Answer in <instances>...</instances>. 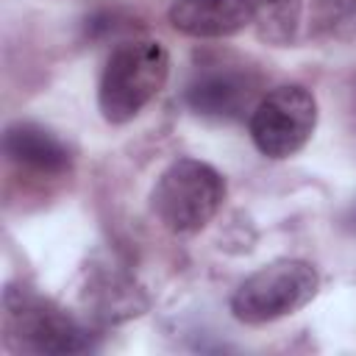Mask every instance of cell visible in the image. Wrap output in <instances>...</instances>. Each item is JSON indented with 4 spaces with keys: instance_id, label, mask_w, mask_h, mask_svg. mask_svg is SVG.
I'll return each mask as SVG.
<instances>
[{
    "instance_id": "6da1fadb",
    "label": "cell",
    "mask_w": 356,
    "mask_h": 356,
    "mask_svg": "<svg viewBox=\"0 0 356 356\" xmlns=\"http://www.w3.org/2000/svg\"><path fill=\"white\" fill-rule=\"evenodd\" d=\"M170 56L156 39H131L111 50L97 83V108L106 122H131L167 83Z\"/></svg>"
},
{
    "instance_id": "7a4b0ae2",
    "label": "cell",
    "mask_w": 356,
    "mask_h": 356,
    "mask_svg": "<svg viewBox=\"0 0 356 356\" xmlns=\"http://www.w3.org/2000/svg\"><path fill=\"white\" fill-rule=\"evenodd\" d=\"M225 200V178L206 161L184 156L164 167L150 189V211L172 234L203 231Z\"/></svg>"
},
{
    "instance_id": "3957f363",
    "label": "cell",
    "mask_w": 356,
    "mask_h": 356,
    "mask_svg": "<svg viewBox=\"0 0 356 356\" xmlns=\"http://www.w3.org/2000/svg\"><path fill=\"white\" fill-rule=\"evenodd\" d=\"M320 289L317 270L303 259H278L248 275L234 298L231 314L245 325H264L303 309Z\"/></svg>"
},
{
    "instance_id": "277c9868",
    "label": "cell",
    "mask_w": 356,
    "mask_h": 356,
    "mask_svg": "<svg viewBox=\"0 0 356 356\" xmlns=\"http://www.w3.org/2000/svg\"><path fill=\"white\" fill-rule=\"evenodd\" d=\"M6 331L19 350L31 353L92 350V334L72 314L28 289L6 292Z\"/></svg>"
},
{
    "instance_id": "5b68a950",
    "label": "cell",
    "mask_w": 356,
    "mask_h": 356,
    "mask_svg": "<svg viewBox=\"0 0 356 356\" xmlns=\"http://www.w3.org/2000/svg\"><path fill=\"white\" fill-rule=\"evenodd\" d=\"M317 128V100L300 83L267 92L250 111L248 131L256 150L267 159H289L306 147Z\"/></svg>"
},
{
    "instance_id": "8992f818",
    "label": "cell",
    "mask_w": 356,
    "mask_h": 356,
    "mask_svg": "<svg viewBox=\"0 0 356 356\" xmlns=\"http://www.w3.org/2000/svg\"><path fill=\"white\" fill-rule=\"evenodd\" d=\"M256 81L236 67H206L200 70L184 92L186 106L209 120H239L245 111H253Z\"/></svg>"
},
{
    "instance_id": "52a82bcc",
    "label": "cell",
    "mask_w": 356,
    "mask_h": 356,
    "mask_svg": "<svg viewBox=\"0 0 356 356\" xmlns=\"http://www.w3.org/2000/svg\"><path fill=\"white\" fill-rule=\"evenodd\" d=\"M256 0H172L170 25L192 39H228L253 25Z\"/></svg>"
},
{
    "instance_id": "ba28073f",
    "label": "cell",
    "mask_w": 356,
    "mask_h": 356,
    "mask_svg": "<svg viewBox=\"0 0 356 356\" xmlns=\"http://www.w3.org/2000/svg\"><path fill=\"white\" fill-rule=\"evenodd\" d=\"M3 150L14 164L39 175H64L72 167V153L67 142L50 128L31 120H19L6 128Z\"/></svg>"
},
{
    "instance_id": "9c48e42d",
    "label": "cell",
    "mask_w": 356,
    "mask_h": 356,
    "mask_svg": "<svg viewBox=\"0 0 356 356\" xmlns=\"http://www.w3.org/2000/svg\"><path fill=\"white\" fill-rule=\"evenodd\" d=\"M303 17V0H256L253 28L259 39L275 47H286L295 42Z\"/></svg>"
},
{
    "instance_id": "30bf717a",
    "label": "cell",
    "mask_w": 356,
    "mask_h": 356,
    "mask_svg": "<svg viewBox=\"0 0 356 356\" xmlns=\"http://www.w3.org/2000/svg\"><path fill=\"white\" fill-rule=\"evenodd\" d=\"M325 22L331 33L342 39H356V0H331Z\"/></svg>"
}]
</instances>
